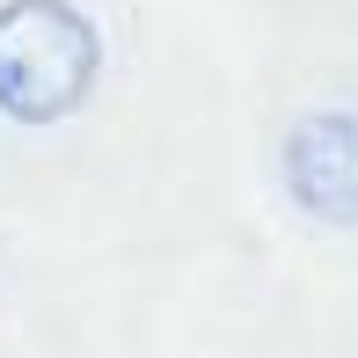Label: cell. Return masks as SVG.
I'll return each instance as SVG.
<instances>
[{
  "label": "cell",
  "mask_w": 358,
  "mask_h": 358,
  "mask_svg": "<svg viewBox=\"0 0 358 358\" xmlns=\"http://www.w3.org/2000/svg\"><path fill=\"white\" fill-rule=\"evenodd\" d=\"M278 176H285V198L315 227H336V234L358 227V110L322 103L292 117L278 139Z\"/></svg>",
  "instance_id": "2"
},
{
  "label": "cell",
  "mask_w": 358,
  "mask_h": 358,
  "mask_svg": "<svg viewBox=\"0 0 358 358\" xmlns=\"http://www.w3.org/2000/svg\"><path fill=\"white\" fill-rule=\"evenodd\" d=\"M103 80V29L73 0H0V117L66 124Z\"/></svg>",
  "instance_id": "1"
}]
</instances>
